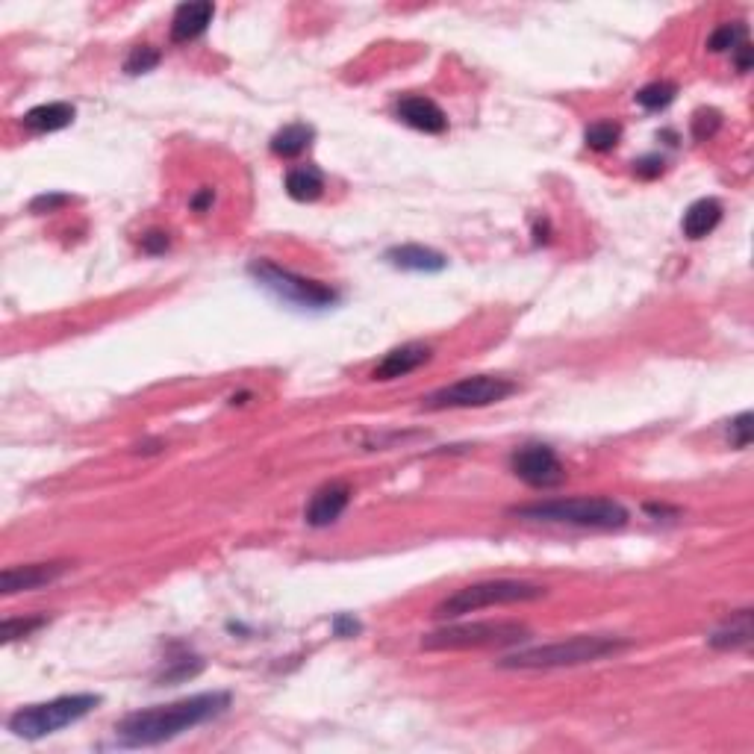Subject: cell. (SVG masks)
<instances>
[{
  "instance_id": "cell-23",
  "label": "cell",
  "mask_w": 754,
  "mask_h": 754,
  "mask_svg": "<svg viewBox=\"0 0 754 754\" xmlns=\"http://www.w3.org/2000/svg\"><path fill=\"white\" fill-rule=\"evenodd\" d=\"M619 139H622V127L616 121H595V124L587 127V133H584L587 148H593L598 154L613 151L619 145Z\"/></svg>"
},
{
  "instance_id": "cell-10",
  "label": "cell",
  "mask_w": 754,
  "mask_h": 754,
  "mask_svg": "<svg viewBox=\"0 0 754 754\" xmlns=\"http://www.w3.org/2000/svg\"><path fill=\"white\" fill-rule=\"evenodd\" d=\"M68 563H30V566H12V569H3L0 575V590L3 595H15V593H30V590H39V587H48L59 581L65 575Z\"/></svg>"
},
{
  "instance_id": "cell-30",
  "label": "cell",
  "mask_w": 754,
  "mask_h": 754,
  "mask_svg": "<svg viewBox=\"0 0 754 754\" xmlns=\"http://www.w3.org/2000/svg\"><path fill=\"white\" fill-rule=\"evenodd\" d=\"M65 204H71L68 195H42V198H36L30 204V210L33 213H45V210H56V207H65Z\"/></svg>"
},
{
  "instance_id": "cell-20",
  "label": "cell",
  "mask_w": 754,
  "mask_h": 754,
  "mask_svg": "<svg viewBox=\"0 0 754 754\" xmlns=\"http://www.w3.org/2000/svg\"><path fill=\"white\" fill-rule=\"evenodd\" d=\"M313 127L310 124H286L280 133H274V139H271V151L277 154V157H286V160H292V157H301L310 145H313Z\"/></svg>"
},
{
  "instance_id": "cell-22",
  "label": "cell",
  "mask_w": 754,
  "mask_h": 754,
  "mask_svg": "<svg viewBox=\"0 0 754 754\" xmlns=\"http://www.w3.org/2000/svg\"><path fill=\"white\" fill-rule=\"evenodd\" d=\"M678 98V86L669 83V80H657V83H648L637 92V104L648 112H657V109H666L672 101Z\"/></svg>"
},
{
  "instance_id": "cell-33",
  "label": "cell",
  "mask_w": 754,
  "mask_h": 754,
  "mask_svg": "<svg viewBox=\"0 0 754 754\" xmlns=\"http://www.w3.org/2000/svg\"><path fill=\"white\" fill-rule=\"evenodd\" d=\"M210 201H213V192L207 189V192H201V195H198V198L192 201V207H195V210H204V207H207Z\"/></svg>"
},
{
  "instance_id": "cell-7",
  "label": "cell",
  "mask_w": 754,
  "mask_h": 754,
  "mask_svg": "<svg viewBox=\"0 0 754 754\" xmlns=\"http://www.w3.org/2000/svg\"><path fill=\"white\" fill-rule=\"evenodd\" d=\"M528 640V628L519 622H460L445 625L422 637V648L428 651H466V648H498L519 646Z\"/></svg>"
},
{
  "instance_id": "cell-19",
  "label": "cell",
  "mask_w": 754,
  "mask_h": 754,
  "mask_svg": "<svg viewBox=\"0 0 754 754\" xmlns=\"http://www.w3.org/2000/svg\"><path fill=\"white\" fill-rule=\"evenodd\" d=\"M286 192H289V198H292V201H301V204L316 201V198L324 192L322 171H319V168H313V165L292 168V171L286 174Z\"/></svg>"
},
{
  "instance_id": "cell-27",
  "label": "cell",
  "mask_w": 754,
  "mask_h": 754,
  "mask_svg": "<svg viewBox=\"0 0 754 754\" xmlns=\"http://www.w3.org/2000/svg\"><path fill=\"white\" fill-rule=\"evenodd\" d=\"M731 445L734 448H749L752 445V413H740L731 422Z\"/></svg>"
},
{
  "instance_id": "cell-5",
  "label": "cell",
  "mask_w": 754,
  "mask_h": 754,
  "mask_svg": "<svg viewBox=\"0 0 754 754\" xmlns=\"http://www.w3.org/2000/svg\"><path fill=\"white\" fill-rule=\"evenodd\" d=\"M545 587L531 584V581H484L463 587L448 598H442L433 610L436 619H460L466 613L484 610V607H504V604H528L545 598Z\"/></svg>"
},
{
  "instance_id": "cell-28",
  "label": "cell",
  "mask_w": 754,
  "mask_h": 754,
  "mask_svg": "<svg viewBox=\"0 0 754 754\" xmlns=\"http://www.w3.org/2000/svg\"><path fill=\"white\" fill-rule=\"evenodd\" d=\"M363 631V625L354 619V616H348V613H339V616H333V634L336 637H342V640H351V637H357Z\"/></svg>"
},
{
  "instance_id": "cell-25",
  "label": "cell",
  "mask_w": 754,
  "mask_h": 754,
  "mask_svg": "<svg viewBox=\"0 0 754 754\" xmlns=\"http://www.w3.org/2000/svg\"><path fill=\"white\" fill-rule=\"evenodd\" d=\"M160 51L157 48H148V45H139V48H133V54L127 56V62H124V71L127 74H148V71H154L157 65H160Z\"/></svg>"
},
{
  "instance_id": "cell-9",
  "label": "cell",
  "mask_w": 754,
  "mask_h": 754,
  "mask_svg": "<svg viewBox=\"0 0 754 754\" xmlns=\"http://www.w3.org/2000/svg\"><path fill=\"white\" fill-rule=\"evenodd\" d=\"M510 469L522 484L534 489H551L566 481L563 463L548 445H522L510 454Z\"/></svg>"
},
{
  "instance_id": "cell-17",
  "label": "cell",
  "mask_w": 754,
  "mask_h": 754,
  "mask_svg": "<svg viewBox=\"0 0 754 754\" xmlns=\"http://www.w3.org/2000/svg\"><path fill=\"white\" fill-rule=\"evenodd\" d=\"M719 221H722V204L713 201V198H701V201L687 207L681 227H684V236H690V239H704L707 233L716 230Z\"/></svg>"
},
{
  "instance_id": "cell-6",
  "label": "cell",
  "mask_w": 754,
  "mask_h": 754,
  "mask_svg": "<svg viewBox=\"0 0 754 754\" xmlns=\"http://www.w3.org/2000/svg\"><path fill=\"white\" fill-rule=\"evenodd\" d=\"M248 271L257 277L260 286H266L280 301H289L304 310H324L339 301V292L333 286H327L322 280H313V277H304V274H295L292 269H283L271 260H254Z\"/></svg>"
},
{
  "instance_id": "cell-15",
  "label": "cell",
  "mask_w": 754,
  "mask_h": 754,
  "mask_svg": "<svg viewBox=\"0 0 754 754\" xmlns=\"http://www.w3.org/2000/svg\"><path fill=\"white\" fill-rule=\"evenodd\" d=\"M386 260L395 269L404 271H442L448 266V260L439 251L425 248V245H398V248H389Z\"/></svg>"
},
{
  "instance_id": "cell-16",
  "label": "cell",
  "mask_w": 754,
  "mask_h": 754,
  "mask_svg": "<svg viewBox=\"0 0 754 754\" xmlns=\"http://www.w3.org/2000/svg\"><path fill=\"white\" fill-rule=\"evenodd\" d=\"M71 121H74V107H71V104H62V101L33 107L24 118H21V124H24L30 133H56V130L68 127Z\"/></svg>"
},
{
  "instance_id": "cell-12",
  "label": "cell",
  "mask_w": 754,
  "mask_h": 754,
  "mask_svg": "<svg viewBox=\"0 0 754 754\" xmlns=\"http://www.w3.org/2000/svg\"><path fill=\"white\" fill-rule=\"evenodd\" d=\"M213 15H216V6H213L210 0H198V3H183V6H177V12H174V18H171V42H174V45L195 42L198 36L207 33Z\"/></svg>"
},
{
  "instance_id": "cell-1",
  "label": "cell",
  "mask_w": 754,
  "mask_h": 754,
  "mask_svg": "<svg viewBox=\"0 0 754 754\" xmlns=\"http://www.w3.org/2000/svg\"><path fill=\"white\" fill-rule=\"evenodd\" d=\"M230 707V693H201L189 699L171 701V704H157L145 707L136 713H127L115 725V740L124 749H148L168 743L210 719L221 716Z\"/></svg>"
},
{
  "instance_id": "cell-2",
  "label": "cell",
  "mask_w": 754,
  "mask_h": 754,
  "mask_svg": "<svg viewBox=\"0 0 754 754\" xmlns=\"http://www.w3.org/2000/svg\"><path fill=\"white\" fill-rule=\"evenodd\" d=\"M510 516L548 522V525H575L593 531H619L628 525V510L613 498H548L522 507H510Z\"/></svg>"
},
{
  "instance_id": "cell-14",
  "label": "cell",
  "mask_w": 754,
  "mask_h": 754,
  "mask_svg": "<svg viewBox=\"0 0 754 754\" xmlns=\"http://www.w3.org/2000/svg\"><path fill=\"white\" fill-rule=\"evenodd\" d=\"M431 360V348L419 345V342H407L401 348H392L380 363L375 366L372 377L375 380H398V377L413 375L416 369H422Z\"/></svg>"
},
{
  "instance_id": "cell-8",
  "label": "cell",
  "mask_w": 754,
  "mask_h": 754,
  "mask_svg": "<svg viewBox=\"0 0 754 754\" xmlns=\"http://www.w3.org/2000/svg\"><path fill=\"white\" fill-rule=\"evenodd\" d=\"M519 386L507 377L475 375L463 377L451 386H442L425 398V410H466V407H489L510 398Z\"/></svg>"
},
{
  "instance_id": "cell-32",
  "label": "cell",
  "mask_w": 754,
  "mask_h": 754,
  "mask_svg": "<svg viewBox=\"0 0 754 754\" xmlns=\"http://www.w3.org/2000/svg\"><path fill=\"white\" fill-rule=\"evenodd\" d=\"M734 54H737V68H740V71L746 74V71L752 68V45L746 42V45H740V48H737Z\"/></svg>"
},
{
  "instance_id": "cell-4",
  "label": "cell",
  "mask_w": 754,
  "mask_h": 754,
  "mask_svg": "<svg viewBox=\"0 0 754 754\" xmlns=\"http://www.w3.org/2000/svg\"><path fill=\"white\" fill-rule=\"evenodd\" d=\"M98 704H101V696H92V693L59 696V699L45 701V704H30V707H21L9 716V731L24 740H42L48 734H56V731L80 722Z\"/></svg>"
},
{
  "instance_id": "cell-31",
  "label": "cell",
  "mask_w": 754,
  "mask_h": 754,
  "mask_svg": "<svg viewBox=\"0 0 754 754\" xmlns=\"http://www.w3.org/2000/svg\"><path fill=\"white\" fill-rule=\"evenodd\" d=\"M634 171H637L640 177L651 180V177L663 174V160H660V157H643L640 162H634Z\"/></svg>"
},
{
  "instance_id": "cell-29",
  "label": "cell",
  "mask_w": 754,
  "mask_h": 754,
  "mask_svg": "<svg viewBox=\"0 0 754 754\" xmlns=\"http://www.w3.org/2000/svg\"><path fill=\"white\" fill-rule=\"evenodd\" d=\"M168 233H162V230H151L148 236H142V251L145 254H165L168 251Z\"/></svg>"
},
{
  "instance_id": "cell-13",
  "label": "cell",
  "mask_w": 754,
  "mask_h": 754,
  "mask_svg": "<svg viewBox=\"0 0 754 754\" xmlns=\"http://www.w3.org/2000/svg\"><path fill=\"white\" fill-rule=\"evenodd\" d=\"M348 501H351V489L345 484L322 486V489L310 498V504H307V510H304V519H307L310 528H327V525H333V522L345 513Z\"/></svg>"
},
{
  "instance_id": "cell-3",
  "label": "cell",
  "mask_w": 754,
  "mask_h": 754,
  "mask_svg": "<svg viewBox=\"0 0 754 754\" xmlns=\"http://www.w3.org/2000/svg\"><path fill=\"white\" fill-rule=\"evenodd\" d=\"M625 648H631L628 640L607 637V634L569 637V640L548 643V646L519 648V651L501 657L498 666L501 669H563V666H584V663H595V660L622 654Z\"/></svg>"
},
{
  "instance_id": "cell-18",
  "label": "cell",
  "mask_w": 754,
  "mask_h": 754,
  "mask_svg": "<svg viewBox=\"0 0 754 754\" xmlns=\"http://www.w3.org/2000/svg\"><path fill=\"white\" fill-rule=\"evenodd\" d=\"M752 610H740V613H734L719 631H713L710 637H707V643L713 648H743L752 643Z\"/></svg>"
},
{
  "instance_id": "cell-26",
  "label": "cell",
  "mask_w": 754,
  "mask_h": 754,
  "mask_svg": "<svg viewBox=\"0 0 754 754\" xmlns=\"http://www.w3.org/2000/svg\"><path fill=\"white\" fill-rule=\"evenodd\" d=\"M719 127H722V115H719L716 109H699V112L693 115V136H696L699 142L713 139Z\"/></svg>"
},
{
  "instance_id": "cell-24",
  "label": "cell",
  "mask_w": 754,
  "mask_h": 754,
  "mask_svg": "<svg viewBox=\"0 0 754 754\" xmlns=\"http://www.w3.org/2000/svg\"><path fill=\"white\" fill-rule=\"evenodd\" d=\"M42 625H48V616H33V619H6L0 625V637L3 643H15L21 637H30L33 631H39Z\"/></svg>"
},
{
  "instance_id": "cell-21",
  "label": "cell",
  "mask_w": 754,
  "mask_h": 754,
  "mask_svg": "<svg viewBox=\"0 0 754 754\" xmlns=\"http://www.w3.org/2000/svg\"><path fill=\"white\" fill-rule=\"evenodd\" d=\"M749 42V27L743 24V21H728V24H719L716 30H713V36L707 39V48L713 51V54H725V51H737L740 45H746Z\"/></svg>"
},
{
  "instance_id": "cell-11",
  "label": "cell",
  "mask_w": 754,
  "mask_h": 754,
  "mask_svg": "<svg viewBox=\"0 0 754 754\" xmlns=\"http://www.w3.org/2000/svg\"><path fill=\"white\" fill-rule=\"evenodd\" d=\"M395 112L413 130H422V133H445L448 130V115L439 109L436 101L425 98V95H404Z\"/></svg>"
}]
</instances>
